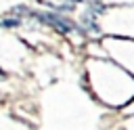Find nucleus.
Returning a JSON list of instances; mask_svg holds the SVG:
<instances>
[{
	"label": "nucleus",
	"instance_id": "f257e3e1",
	"mask_svg": "<svg viewBox=\"0 0 134 130\" xmlns=\"http://www.w3.org/2000/svg\"><path fill=\"white\" fill-rule=\"evenodd\" d=\"M36 17L40 21H44V23H50L52 27H57L63 34H69L71 29H75V23L73 21H69V19L61 17V15H54V13H36Z\"/></svg>",
	"mask_w": 134,
	"mask_h": 130
},
{
	"label": "nucleus",
	"instance_id": "f03ea898",
	"mask_svg": "<svg viewBox=\"0 0 134 130\" xmlns=\"http://www.w3.org/2000/svg\"><path fill=\"white\" fill-rule=\"evenodd\" d=\"M19 25H21V19H17V17H8L2 21V27H19Z\"/></svg>",
	"mask_w": 134,
	"mask_h": 130
}]
</instances>
